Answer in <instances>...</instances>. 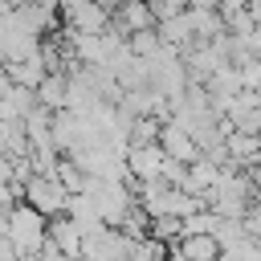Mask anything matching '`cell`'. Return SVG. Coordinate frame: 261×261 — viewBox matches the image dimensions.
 Segmentation results:
<instances>
[{
  "instance_id": "cell-1",
  "label": "cell",
  "mask_w": 261,
  "mask_h": 261,
  "mask_svg": "<svg viewBox=\"0 0 261 261\" xmlns=\"http://www.w3.org/2000/svg\"><path fill=\"white\" fill-rule=\"evenodd\" d=\"M45 224H49V216H41L33 204H24V200H12L8 204V232H4V241L12 245V253L20 261L33 257L45 245Z\"/></svg>"
},
{
  "instance_id": "cell-2",
  "label": "cell",
  "mask_w": 261,
  "mask_h": 261,
  "mask_svg": "<svg viewBox=\"0 0 261 261\" xmlns=\"http://www.w3.org/2000/svg\"><path fill=\"white\" fill-rule=\"evenodd\" d=\"M20 200H24V204H33L41 216H57V212H65V200H69V192L61 188V179H57V175L33 171V175L20 184Z\"/></svg>"
},
{
  "instance_id": "cell-3",
  "label": "cell",
  "mask_w": 261,
  "mask_h": 261,
  "mask_svg": "<svg viewBox=\"0 0 261 261\" xmlns=\"http://www.w3.org/2000/svg\"><path fill=\"white\" fill-rule=\"evenodd\" d=\"M61 24L73 33H106L110 29V8H102L98 0H57Z\"/></svg>"
},
{
  "instance_id": "cell-4",
  "label": "cell",
  "mask_w": 261,
  "mask_h": 261,
  "mask_svg": "<svg viewBox=\"0 0 261 261\" xmlns=\"http://www.w3.org/2000/svg\"><path fill=\"white\" fill-rule=\"evenodd\" d=\"M155 143H159V151H163L167 159H179V163H196V159H200V143H196L179 122H171V118L159 122V139H155Z\"/></svg>"
},
{
  "instance_id": "cell-5",
  "label": "cell",
  "mask_w": 261,
  "mask_h": 261,
  "mask_svg": "<svg viewBox=\"0 0 261 261\" xmlns=\"http://www.w3.org/2000/svg\"><path fill=\"white\" fill-rule=\"evenodd\" d=\"M45 241L61 253V257H69V261H77L82 257V228L65 216V212H57V216H49V224H45Z\"/></svg>"
},
{
  "instance_id": "cell-6",
  "label": "cell",
  "mask_w": 261,
  "mask_h": 261,
  "mask_svg": "<svg viewBox=\"0 0 261 261\" xmlns=\"http://www.w3.org/2000/svg\"><path fill=\"white\" fill-rule=\"evenodd\" d=\"M171 249H175L179 257H188V261H216V257H220V245H216L212 232H188V237H179Z\"/></svg>"
},
{
  "instance_id": "cell-7",
  "label": "cell",
  "mask_w": 261,
  "mask_h": 261,
  "mask_svg": "<svg viewBox=\"0 0 261 261\" xmlns=\"http://www.w3.org/2000/svg\"><path fill=\"white\" fill-rule=\"evenodd\" d=\"M4 69H8V77H12L16 86H29V90H37L41 77L49 73V65H45L41 53H33V57H24V61H4Z\"/></svg>"
},
{
  "instance_id": "cell-8",
  "label": "cell",
  "mask_w": 261,
  "mask_h": 261,
  "mask_svg": "<svg viewBox=\"0 0 261 261\" xmlns=\"http://www.w3.org/2000/svg\"><path fill=\"white\" fill-rule=\"evenodd\" d=\"M37 106L45 110H65V73L61 69H49L37 86Z\"/></svg>"
},
{
  "instance_id": "cell-9",
  "label": "cell",
  "mask_w": 261,
  "mask_h": 261,
  "mask_svg": "<svg viewBox=\"0 0 261 261\" xmlns=\"http://www.w3.org/2000/svg\"><path fill=\"white\" fill-rule=\"evenodd\" d=\"M188 16H192V33H196V41H212V37L224 33V20H220L216 8H188Z\"/></svg>"
},
{
  "instance_id": "cell-10",
  "label": "cell",
  "mask_w": 261,
  "mask_h": 261,
  "mask_svg": "<svg viewBox=\"0 0 261 261\" xmlns=\"http://www.w3.org/2000/svg\"><path fill=\"white\" fill-rule=\"evenodd\" d=\"M126 49H130L135 57H155V53L163 49V41H159L155 29H139V33H126Z\"/></svg>"
}]
</instances>
